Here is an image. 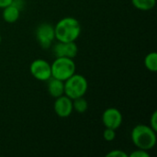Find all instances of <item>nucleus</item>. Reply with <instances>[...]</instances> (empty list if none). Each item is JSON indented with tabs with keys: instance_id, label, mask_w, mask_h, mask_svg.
Instances as JSON below:
<instances>
[{
	"instance_id": "nucleus-4",
	"label": "nucleus",
	"mask_w": 157,
	"mask_h": 157,
	"mask_svg": "<svg viewBox=\"0 0 157 157\" xmlns=\"http://www.w3.org/2000/svg\"><path fill=\"white\" fill-rule=\"evenodd\" d=\"M51 68L52 76L64 82L74 74H75L76 65L72 58L56 57V59L51 64Z\"/></svg>"
},
{
	"instance_id": "nucleus-8",
	"label": "nucleus",
	"mask_w": 157,
	"mask_h": 157,
	"mask_svg": "<svg viewBox=\"0 0 157 157\" xmlns=\"http://www.w3.org/2000/svg\"><path fill=\"white\" fill-rule=\"evenodd\" d=\"M52 52L55 57H67L74 59L78 52V47L75 41L62 42L58 41L52 48Z\"/></svg>"
},
{
	"instance_id": "nucleus-13",
	"label": "nucleus",
	"mask_w": 157,
	"mask_h": 157,
	"mask_svg": "<svg viewBox=\"0 0 157 157\" xmlns=\"http://www.w3.org/2000/svg\"><path fill=\"white\" fill-rule=\"evenodd\" d=\"M144 65L150 72L155 73L157 71V53L155 52H149L144 58Z\"/></svg>"
},
{
	"instance_id": "nucleus-2",
	"label": "nucleus",
	"mask_w": 157,
	"mask_h": 157,
	"mask_svg": "<svg viewBox=\"0 0 157 157\" xmlns=\"http://www.w3.org/2000/svg\"><path fill=\"white\" fill-rule=\"evenodd\" d=\"M132 144L142 150H151L156 144V132L154 131L149 125L138 124L131 133Z\"/></svg>"
},
{
	"instance_id": "nucleus-17",
	"label": "nucleus",
	"mask_w": 157,
	"mask_h": 157,
	"mask_svg": "<svg viewBox=\"0 0 157 157\" xmlns=\"http://www.w3.org/2000/svg\"><path fill=\"white\" fill-rule=\"evenodd\" d=\"M130 157H149L150 154L148 153V151L145 150H142V149H137L136 151H133L130 155Z\"/></svg>"
},
{
	"instance_id": "nucleus-19",
	"label": "nucleus",
	"mask_w": 157,
	"mask_h": 157,
	"mask_svg": "<svg viewBox=\"0 0 157 157\" xmlns=\"http://www.w3.org/2000/svg\"><path fill=\"white\" fill-rule=\"evenodd\" d=\"M13 0H0V8H5L6 6L11 5Z\"/></svg>"
},
{
	"instance_id": "nucleus-16",
	"label": "nucleus",
	"mask_w": 157,
	"mask_h": 157,
	"mask_svg": "<svg viewBox=\"0 0 157 157\" xmlns=\"http://www.w3.org/2000/svg\"><path fill=\"white\" fill-rule=\"evenodd\" d=\"M107 157H128V154L123 152L122 150H112L106 155Z\"/></svg>"
},
{
	"instance_id": "nucleus-9",
	"label": "nucleus",
	"mask_w": 157,
	"mask_h": 157,
	"mask_svg": "<svg viewBox=\"0 0 157 157\" xmlns=\"http://www.w3.org/2000/svg\"><path fill=\"white\" fill-rule=\"evenodd\" d=\"M53 109L56 115L60 118H67L73 112V99L65 95L55 98Z\"/></svg>"
},
{
	"instance_id": "nucleus-12",
	"label": "nucleus",
	"mask_w": 157,
	"mask_h": 157,
	"mask_svg": "<svg viewBox=\"0 0 157 157\" xmlns=\"http://www.w3.org/2000/svg\"><path fill=\"white\" fill-rule=\"evenodd\" d=\"M132 6L142 11H149L155 6L156 0H132Z\"/></svg>"
},
{
	"instance_id": "nucleus-5",
	"label": "nucleus",
	"mask_w": 157,
	"mask_h": 157,
	"mask_svg": "<svg viewBox=\"0 0 157 157\" xmlns=\"http://www.w3.org/2000/svg\"><path fill=\"white\" fill-rule=\"evenodd\" d=\"M29 72L35 79L42 82H47L52 77L51 64L44 59L34 60L30 63Z\"/></svg>"
},
{
	"instance_id": "nucleus-7",
	"label": "nucleus",
	"mask_w": 157,
	"mask_h": 157,
	"mask_svg": "<svg viewBox=\"0 0 157 157\" xmlns=\"http://www.w3.org/2000/svg\"><path fill=\"white\" fill-rule=\"evenodd\" d=\"M122 121V114L116 108H109L102 114V123L106 128H110L116 131L121 126Z\"/></svg>"
},
{
	"instance_id": "nucleus-18",
	"label": "nucleus",
	"mask_w": 157,
	"mask_h": 157,
	"mask_svg": "<svg viewBox=\"0 0 157 157\" xmlns=\"http://www.w3.org/2000/svg\"><path fill=\"white\" fill-rule=\"evenodd\" d=\"M154 131L157 132V111H154L152 116L150 117V125H149Z\"/></svg>"
},
{
	"instance_id": "nucleus-20",
	"label": "nucleus",
	"mask_w": 157,
	"mask_h": 157,
	"mask_svg": "<svg viewBox=\"0 0 157 157\" xmlns=\"http://www.w3.org/2000/svg\"><path fill=\"white\" fill-rule=\"evenodd\" d=\"M1 40H2V37H1V34H0V43H1Z\"/></svg>"
},
{
	"instance_id": "nucleus-15",
	"label": "nucleus",
	"mask_w": 157,
	"mask_h": 157,
	"mask_svg": "<svg viewBox=\"0 0 157 157\" xmlns=\"http://www.w3.org/2000/svg\"><path fill=\"white\" fill-rule=\"evenodd\" d=\"M103 138L107 142H112L116 138V131L110 128H106L103 132Z\"/></svg>"
},
{
	"instance_id": "nucleus-6",
	"label": "nucleus",
	"mask_w": 157,
	"mask_h": 157,
	"mask_svg": "<svg viewBox=\"0 0 157 157\" xmlns=\"http://www.w3.org/2000/svg\"><path fill=\"white\" fill-rule=\"evenodd\" d=\"M36 40L43 49H49L55 40L54 27L50 23H41L36 29Z\"/></svg>"
},
{
	"instance_id": "nucleus-11",
	"label": "nucleus",
	"mask_w": 157,
	"mask_h": 157,
	"mask_svg": "<svg viewBox=\"0 0 157 157\" xmlns=\"http://www.w3.org/2000/svg\"><path fill=\"white\" fill-rule=\"evenodd\" d=\"M20 9L18 7H17L15 5L11 4L7 6H6L5 8H3V12H2V17L4 18V20L7 23H14L16 22L20 16Z\"/></svg>"
},
{
	"instance_id": "nucleus-1",
	"label": "nucleus",
	"mask_w": 157,
	"mask_h": 157,
	"mask_svg": "<svg viewBox=\"0 0 157 157\" xmlns=\"http://www.w3.org/2000/svg\"><path fill=\"white\" fill-rule=\"evenodd\" d=\"M55 40L62 42L75 41L81 34V25L73 17H65L60 19L54 26Z\"/></svg>"
},
{
	"instance_id": "nucleus-10",
	"label": "nucleus",
	"mask_w": 157,
	"mask_h": 157,
	"mask_svg": "<svg viewBox=\"0 0 157 157\" xmlns=\"http://www.w3.org/2000/svg\"><path fill=\"white\" fill-rule=\"evenodd\" d=\"M47 82H48L47 84L48 92L51 97H52L53 98H56L64 95V82L63 81L52 76Z\"/></svg>"
},
{
	"instance_id": "nucleus-3",
	"label": "nucleus",
	"mask_w": 157,
	"mask_h": 157,
	"mask_svg": "<svg viewBox=\"0 0 157 157\" xmlns=\"http://www.w3.org/2000/svg\"><path fill=\"white\" fill-rule=\"evenodd\" d=\"M87 88L88 83L86 78L79 74H74L64 81V95L71 99L84 97Z\"/></svg>"
},
{
	"instance_id": "nucleus-14",
	"label": "nucleus",
	"mask_w": 157,
	"mask_h": 157,
	"mask_svg": "<svg viewBox=\"0 0 157 157\" xmlns=\"http://www.w3.org/2000/svg\"><path fill=\"white\" fill-rule=\"evenodd\" d=\"M87 108H88V103L84 98V97L73 99V109L75 110L77 113L80 114L85 113L87 110Z\"/></svg>"
}]
</instances>
